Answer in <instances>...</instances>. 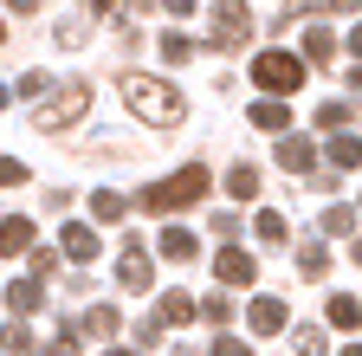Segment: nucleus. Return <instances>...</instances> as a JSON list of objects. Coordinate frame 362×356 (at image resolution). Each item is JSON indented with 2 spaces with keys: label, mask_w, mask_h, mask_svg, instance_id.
Masks as SVG:
<instances>
[{
  "label": "nucleus",
  "mask_w": 362,
  "mask_h": 356,
  "mask_svg": "<svg viewBox=\"0 0 362 356\" xmlns=\"http://www.w3.org/2000/svg\"><path fill=\"white\" fill-rule=\"evenodd\" d=\"M330 324H343V331H356V324H362V304H356L349 292H337V298H330Z\"/></svg>",
  "instance_id": "20"
},
{
  "label": "nucleus",
  "mask_w": 362,
  "mask_h": 356,
  "mask_svg": "<svg viewBox=\"0 0 362 356\" xmlns=\"http://www.w3.org/2000/svg\"><path fill=\"white\" fill-rule=\"evenodd\" d=\"M349 123H356V104H324V110H317V130H330V137L349 130Z\"/></svg>",
  "instance_id": "22"
},
{
  "label": "nucleus",
  "mask_w": 362,
  "mask_h": 356,
  "mask_svg": "<svg viewBox=\"0 0 362 356\" xmlns=\"http://www.w3.org/2000/svg\"><path fill=\"white\" fill-rule=\"evenodd\" d=\"M252 234L279 246V240H285V214H279V207H259V220H252Z\"/></svg>",
  "instance_id": "23"
},
{
  "label": "nucleus",
  "mask_w": 362,
  "mask_h": 356,
  "mask_svg": "<svg viewBox=\"0 0 362 356\" xmlns=\"http://www.w3.org/2000/svg\"><path fill=\"white\" fill-rule=\"evenodd\" d=\"M343 356H362V343H349V350H343Z\"/></svg>",
  "instance_id": "40"
},
{
  "label": "nucleus",
  "mask_w": 362,
  "mask_h": 356,
  "mask_svg": "<svg viewBox=\"0 0 362 356\" xmlns=\"http://www.w3.org/2000/svg\"><path fill=\"white\" fill-rule=\"evenodd\" d=\"M110 356H136V350H110Z\"/></svg>",
  "instance_id": "42"
},
{
  "label": "nucleus",
  "mask_w": 362,
  "mask_h": 356,
  "mask_svg": "<svg viewBox=\"0 0 362 356\" xmlns=\"http://www.w3.org/2000/svg\"><path fill=\"white\" fill-rule=\"evenodd\" d=\"M7 104H13V91H7V84H0V110H7Z\"/></svg>",
  "instance_id": "38"
},
{
  "label": "nucleus",
  "mask_w": 362,
  "mask_h": 356,
  "mask_svg": "<svg viewBox=\"0 0 362 356\" xmlns=\"http://www.w3.org/2000/svg\"><path fill=\"white\" fill-rule=\"evenodd\" d=\"M123 207H129V201H123L117 188H98V195H90V220H104V227H110V220H123Z\"/></svg>",
  "instance_id": "16"
},
{
  "label": "nucleus",
  "mask_w": 362,
  "mask_h": 356,
  "mask_svg": "<svg viewBox=\"0 0 362 356\" xmlns=\"http://www.w3.org/2000/svg\"><path fill=\"white\" fill-rule=\"evenodd\" d=\"M214 272H220V285H252V279H259V265H252V253H240V246H220Z\"/></svg>",
  "instance_id": "7"
},
{
  "label": "nucleus",
  "mask_w": 362,
  "mask_h": 356,
  "mask_svg": "<svg viewBox=\"0 0 362 356\" xmlns=\"http://www.w3.org/2000/svg\"><path fill=\"white\" fill-rule=\"evenodd\" d=\"M123 98H129L136 117L156 123V130H175L181 117H188V98H181L168 78H149V71H129V78H123Z\"/></svg>",
  "instance_id": "1"
},
{
  "label": "nucleus",
  "mask_w": 362,
  "mask_h": 356,
  "mask_svg": "<svg viewBox=\"0 0 362 356\" xmlns=\"http://www.w3.org/2000/svg\"><path fill=\"white\" fill-rule=\"evenodd\" d=\"M214 356H252V350H246L240 337H214Z\"/></svg>",
  "instance_id": "33"
},
{
  "label": "nucleus",
  "mask_w": 362,
  "mask_h": 356,
  "mask_svg": "<svg viewBox=\"0 0 362 356\" xmlns=\"http://www.w3.org/2000/svg\"><path fill=\"white\" fill-rule=\"evenodd\" d=\"M356 7H362V0H337V13H356Z\"/></svg>",
  "instance_id": "37"
},
{
  "label": "nucleus",
  "mask_w": 362,
  "mask_h": 356,
  "mask_svg": "<svg viewBox=\"0 0 362 356\" xmlns=\"http://www.w3.org/2000/svg\"><path fill=\"white\" fill-rule=\"evenodd\" d=\"M252 123H259V130H291V110L265 98V104H252Z\"/></svg>",
  "instance_id": "21"
},
{
  "label": "nucleus",
  "mask_w": 362,
  "mask_h": 356,
  "mask_svg": "<svg viewBox=\"0 0 362 356\" xmlns=\"http://www.w3.org/2000/svg\"><path fill=\"white\" fill-rule=\"evenodd\" d=\"M324 156H330V168H337V175H349V168L362 162V143L349 137V130H337V137H330V149H324Z\"/></svg>",
  "instance_id": "13"
},
{
  "label": "nucleus",
  "mask_w": 362,
  "mask_h": 356,
  "mask_svg": "<svg viewBox=\"0 0 362 356\" xmlns=\"http://www.w3.org/2000/svg\"><path fill=\"white\" fill-rule=\"evenodd\" d=\"M252 84H259V91H272V98H285V91H298V84H304V59H298V52H259V59H252Z\"/></svg>",
  "instance_id": "3"
},
{
  "label": "nucleus",
  "mask_w": 362,
  "mask_h": 356,
  "mask_svg": "<svg viewBox=\"0 0 362 356\" xmlns=\"http://www.w3.org/2000/svg\"><path fill=\"white\" fill-rule=\"evenodd\" d=\"M194 253H201V240H194L188 227H162V259H175V265H194Z\"/></svg>",
  "instance_id": "12"
},
{
  "label": "nucleus",
  "mask_w": 362,
  "mask_h": 356,
  "mask_svg": "<svg viewBox=\"0 0 362 356\" xmlns=\"http://www.w3.org/2000/svg\"><path fill=\"white\" fill-rule=\"evenodd\" d=\"M349 227H356V207H324V234H337V240H343Z\"/></svg>",
  "instance_id": "26"
},
{
  "label": "nucleus",
  "mask_w": 362,
  "mask_h": 356,
  "mask_svg": "<svg viewBox=\"0 0 362 356\" xmlns=\"http://www.w3.org/2000/svg\"><path fill=\"white\" fill-rule=\"evenodd\" d=\"M0 253H33V220L26 214H7V220H0Z\"/></svg>",
  "instance_id": "11"
},
{
  "label": "nucleus",
  "mask_w": 362,
  "mask_h": 356,
  "mask_svg": "<svg viewBox=\"0 0 362 356\" xmlns=\"http://www.w3.org/2000/svg\"><path fill=\"white\" fill-rule=\"evenodd\" d=\"M59 246H65V259H78V265H90V259H98V253H104V240H98V234H90V227H84V220H71V227H65V240H59Z\"/></svg>",
  "instance_id": "8"
},
{
  "label": "nucleus",
  "mask_w": 362,
  "mask_h": 356,
  "mask_svg": "<svg viewBox=\"0 0 362 356\" xmlns=\"http://www.w3.org/2000/svg\"><path fill=\"white\" fill-rule=\"evenodd\" d=\"M90 110V84H65V91H52L39 110H33V130H65Z\"/></svg>",
  "instance_id": "4"
},
{
  "label": "nucleus",
  "mask_w": 362,
  "mask_h": 356,
  "mask_svg": "<svg viewBox=\"0 0 362 356\" xmlns=\"http://www.w3.org/2000/svg\"><path fill=\"white\" fill-rule=\"evenodd\" d=\"M39 304H45V285L39 279H13L7 285V311H13V318H33Z\"/></svg>",
  "instance_id": "10"
},
{
  "label": "nucleus",
  "mask_w": 362,
  "mask_h": 356,
  "mask_svg": "<svg viewBox=\"0 0 362 356\" xmlns=\"http://www.w3.org/2000/svg\"><path fill=\"white\" fill-rule=\"evenodd\" d=\"M279 162H285L291 175H310V168H317V149H310L304 137H285V143H279Z\"/></svg>",
  "instance_id": "15"
},
{
  "label": "nucleus",
  "mask_w": 362,
  "mask_h": 356,
  "mask_svg": "<svg viewBox=\"0 0 362 356\" xmlns=\"http://www.w3.org/2000/svg\"><path fill=\"white\" fill-rule=\"evenodd\" d=\"M156 318H162V324H188V318H201V311H194V298H188V292H168Z\"/></svg>",
  "instance_id": "17"
},
{
  "label": "nucleus",
  "mask_w": 362,
  "mask_h": 356,
  "mask_svg": "<svg viewBox=\"0 0 362 356\" xmlns=\"http://www.w3.org/2000/svg\"><path fill=\"white\" fill-rule=\"evenodd\" d=\"M349 253H356V265H362V240H356V246H349Z\"/></svg>",
  "instance_id": "39"
},
{
  "label": "nucleus",
  "mask_w": 362,
  "mask_h": 356,
  "mask_svg": "<svg viewBox=\"0 0 362 356\" xmlns=\"http://www.w3.org/2000/svg\"><path fill=\"white\" fill-rule=\"evenodd\" d=\"M194 311H201L207 324H226V298H207V304H194Z\"/></svg>",
  "instance_id": "32"
},
{
  "label": "nucleus",
  "mask_w": 362,
  "mask_h": 356,
  "mask_svg": "<svg viewBox=\"0 0 362 356\" xmlns=\"http://www.w3.org/2000/svg\"><path fill=\"white\" fill-rule=\"evenodd\" d=\"M0 46H7V20H0Z\"/></svg>",
  "instance_id": "41"
},
{
  "label": "nucleus",
  "mask_w": 362,
  "mask_h": 356,
  "mask_svg": "<svg viewBox=\"0 0 362 356\" xmlns=\"http://www.w3.org/2000/svg\"><path fill=\"white\" fill-rule=\"evenodd\" d=\"M349 52H356V59H362V26H349Z\"/></svg>",
  "instance_id": "35"
},
{
  "label": "nucleus",
  "mask_w": 362,
  "mask_h": 356,
  "mask_svg": "<svg viewBox=\"0 0 362 356\" xmlns=\"http://www.w3.org/2000/svg\"><path fill=\"white\" fill-rule=\"evenodd\" d=\"M162 59H168V65H188V59H194V39H188V33H162Z\"/></svg>",
  "instance_id": "24"
},
{
  "label": "nucleus",
  "mask_w": 362,
  "mask_h": 356,
  "mask_svg": "<svg viewBox=\"0 0 362 356\" xmlns=\"http://www.w3.org/2000/svg\"><path fill=\"white\" fill-rule=\"evenodd\" d=\"M7 7H13V13H33V7H39V0H7Z\"/></svg>",
  "instance_id": "36"
},
{
  "label": "nucleus",
  "mask_w": 362,
  "mask_h": 356,
  "mask_svg": "<svg viewBox=\"0 0 362 356\" xmlns=\"http://www.w3.org/2000/svg\"><path fill=\"white\" fill-rule=\"evenodd\" d=\"M162 7H168V13H194V0H162Z\"/></svg>",
  "instance_id": "34"
},
{
  "label": "nucleus",
  "mask_w": 362,
  "mask_h": 356,
  "mask_svg": "<svg viewBox=\"0 0 362 356\" xmlns=\"http://www.w3.org/2000/svg\"><path fill=\"white\" fill-rule=\"evenodd\" d=\"M298 272H304V279H324V246H317V240L298 253Z\"/></svg>",
  "instance_id": "29"
},
{
  "label": "nucleus",
  "mask_w": 362,
  "mask_h": 356,
  "mask_svg": "<svg viewBox=\"0 0 362 356\" xmlns=\"http://www.w3.org/2000/svg\"><path fill=\"white\" fill-rule=\"evenodd\" d=\"M26 265H33L26 279H52V272H59V253H26Z\"/></svg>",
  "instance_id": "30"
},
{
  "label": "nucleus",
  "mask_w": 362,
  "mask_h": 356,
  "mask_svg": "<svg viewBox=\"0 0 362 356\" xmlns=\"http://www.w3.org/2000/svg\"><path fill=\"white\" fill-rule=\"evenodd\" d=\"M330 52H337V39H330V26H310V33H304V59H310V65H324Z\"/></svg>",
  "instance_id": "18"
},
{
  "label": "nucleus",
  "mask_w": 362,
  "mask_h": 356,
  "mask_svg": "<svg viewBox=\"0 0 362 356\" xmlns=\"http://www.w3.org/2000/svg\"><path fill=\"white\" fill-rule=\"evenodd\" d=\"M20 182H33V168L13 162V156H0V188H20Z\"/></svg>",
  "instance_id": "28"
},
{
  "label": "nucleus",
  "mask_w": 362,
  "mask_h": 356,
  "mask_svg": "<svg viewBox=\"0 0 362 356\" xmlns=\"http://www.w3.org/2000/svg\"><path fill=\"white\" fill-rule=\"evenodd\" d=\"M52 356H84V350H78V324H65V337L52 343Z\"/></svg>",
  "instance_id": "31"
},
{
  "label": "nucleus",
  "mask_w": 362,
  "mask_h": 356,
  "mask_svg": "<svg viewBox=\"0 0 362 356\" xmlns=\"http://www.w3.org/2000/svg\"><path fill=\"white\" fill-rule=\"evenodd\" d=\"M201 195H207V168H201V162H188V168H175L168 182L143 188V195H136V207H143V214H168V207H194Z\"/></svg>",
  "instance_id": "2"
},
{
  "label": "nucleus",
  "mask_w": 362,
  "mask_h": 356,
  "mask_svg": "<svg viewBox=\"0 0 362 356\" xmlns=\"http://www.w3.org/2000/svg\"><path fill=\"white\" fill-rule=\"evenodd\" d=\"M117 324H123V318H117V304H90V311H84V331H90V337H110Z\"/></svg>",
  "instance_id": "19"
},
{
  "label": "nucleus",
  "mask_w": 362,
  "mask_h": 356,
  "mask_svg": "<svg viewBox=\"0 0 362 356\" xmlns=\"http://www.w3.org/2000/svg\"><path fill=\"white\" fill-rule=\"evenodd\" d=\"M117 285H123V292H149V285H156V265H149V253L136 246V240H129L123 259H117Z\"/></svg>",
  "instance_id": "6"
},
{
  "label": "nucleus",
  "mask_w": 362,
  "mask_h": 356,
  "mask_svg": "<svg viewBox=\"0 0 362 356\" xmlns=\"http://www.w3.org/2000/svg\"><path fill=\"white\" fill-rule=\"evenodd\" d=\"M246 324H252L259 337H279V331H285V298H252Z\"/></svg>",
  "instance_id": "9"
},
{
  "label": "nucleus",
  "mask_w": 362,
  "mask_h": 356,
  "mask_svg": "<svg viewBox=\"0 0 362 356\" xmlns=\"http://www.w3.org/2000/svg\"><path fill=\"white\" fill-rule=\"evenodd\" d=\"M226 195H233V201H259V168L233 162V168H226Z\"/></svg>",
  "instance_id": "14"
},
{
  "label": "nucleus",
  "mask_w": 362,
  "mask_h": 356,
  "mask_svg": "<svg viewBox=\"0 0 362 356\" xmlns=\"http://www.w3.org/2000/svg\"><path fill=\"white\" fill-rule=\"evenodd\" d=\"M214 26H220V46H246V39H252V7L220 0V7H214Z\"/></svg>",
  "instance_id": "5"
},
{
  "label": "nucleus",
  "mask_w": 362,
  "mask_h": 356,
  "mask_svg": "<svg viewBox=\"0 0 362 356\" xmlns=\"http://www.w3.org/2000/svg\"><path fill=\"white\" fill-rule=\"evenodd\" d=\"M298 356H330V343H324V331H317V324L298 331Z\"/></svg>",
  "instance_id": "27"
},
{
  "label": "nucleus",
  "mask_w": 362,
  "mask_h": 356,
  "mask_svg": "<svg viewBox=\"0 0 362 356\" xmlns=\"http://www.w3.org/2000/svg\"><path fill=\"white\" fill-rule=\"evenodd\" d=\"M0 343H7V331H0Z\"/></svg>",
  "instance_id": "43"
},
{
  "label": "nucleus",
  "mask_w": 362,
  "mask_h": 356,
  "mask_svg": "<svg viewBox=\"0 0 362 356\" xmlns=\"http://www.w3.org/2000/svg\"><path fill=\"white\" fill-rule=\"evenodd\" d=\"M45 91H52V71H20V84H13V98H45Z\"/></svg>",
  "instance_id": "25"
}]
</instances>
